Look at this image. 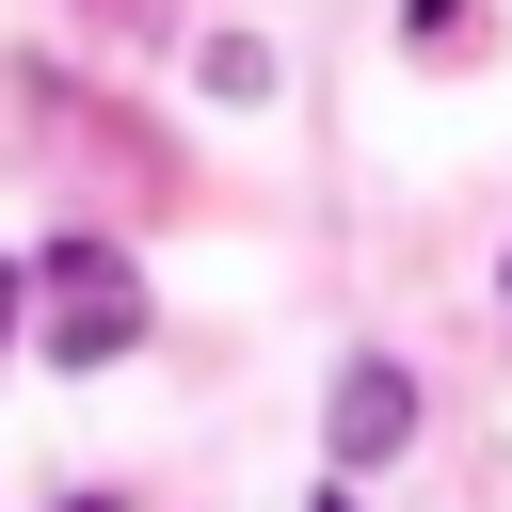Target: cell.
Wrapping results in <instances>:
<instances>
[{"label":"cell","instance_id":"obj_1","mask_svg":"<svg viewBox=\"0 0 512 512\" xmlns=\"http://www.w3.org/2000/svg\"><path fill=\"white\" fill-rule=\"evenodd\" d=\"M32 272H48V368H112V352H144V288H128L112 240H48Z\"/></svg>","mask_w":512,"mask_h":512},{"label":"cell","instance_id":"obj_2","mask_svg":"<svg viewBox=\"0 0 512 512\" xmlns=\"http://www.w3.org/2000/svg\"><path fill=\"white\" fill-rule=\"evenodd\" d=\"M400 432H416V384H400L384 352H352V368H336V464H384Z\"/></svg>","mask_w":512,"mask_h":512},{"label":"cell","instance_id":"obj_3","mask_svg":"<svg viewBox=\"0 0 512 512\" xmlns=\"http://www.w3.org/2000/svg\"><path fill=\"white\" fill-rule=\"evenodd\" d=\"M400 48L416 64H480V0H400Z\"/></svg>","mask_w":512,"mask_h":512},{"label":"cell","instance_id":"obj_4","mask_svg":"<svg viewBox=\"0 0 512 512\" xmlns=\"http://www.w3.org/2000/svg\"><path fill=\"white\" fill-rule=\"evenodd\" d=\"M64 512H112V496H64Z\"/></svg>","mask_w":512,"mask_h":512},{"label":"cell","instance_id":"obj_5","mask_svg":"<svg viewBox=\"0 0 512 512\" xmlns=\"http://www.w3.org/2000/svg\"><path fill=\"white\" fill-rule=\"evenodd\" d=\"M0 320H16V272H0Z\"/></svg>","mask_w":512,"mask_h":512},{"label":"cell","instance_id":"obj_6","mask_svg":"<svg viewBox=\"0 0 512 512\" xmlns=\"http://www.w3.org/2000/svg\"><path fill=\"white\" fill-rule=\"evenodd\" d=\"M320 512H352V496H320Z\"/></svg>","mask_w":512,"mask_h":512}]
</instances>
